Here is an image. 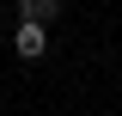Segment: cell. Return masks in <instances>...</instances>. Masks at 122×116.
<instances>
[{"label": "cell", "instance_id": "obj_2", "mask_svg": "<svg viewBox=\"0 0 122 116\" xmlns=\"http://www.w3.org/2000/svg\"><path fill=\"white\" fill-rule=\"evenodd\" d=\"M55 12H61V0H18V18H30V25H49Z\"/></svg>", "mask_w": 122, "mask_h": 116}, {"label": "cell", "instance_id": "obj_1", "mask_svg": "<svg viewBox=\"0 0 122 116\" xmlns=\"http://www.w3.org/2000/svg\"><path fill=\"white\" fill-rule=\"evenodd\" d=\"M12 49L25 61H43L49 55V25H30V18H18V31H12Z\"/></svg>", "mask_w": 122, "mask_h": 116}]
</instances>
